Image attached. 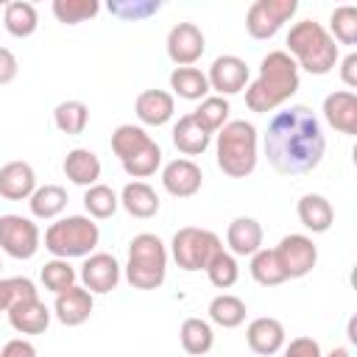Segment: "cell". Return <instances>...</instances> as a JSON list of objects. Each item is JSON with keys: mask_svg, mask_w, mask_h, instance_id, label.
<instances>
[{"mask_svg": "<svg viewBox=\"0 0 357 357\" xmlns=\"http://www.w3.org/2000/svg\"><path fill=\"white\" fill-rule=\"evenodd\" d=\"M245 340H248V349L254 354L271 357L284 346V326H282V321L268 318V315L254 318L248 324V329H245Z\"/></svg>", "mask_w": 357, "mask_h": 357, "instance_id": "e0dca14e", "label": "cell"}, {"mask_svg": "<svg viewBox=\"0 0 357 357\" xmlns=\"http://www.w3.org/2000/svg\"><path fill=\"white\" fill-rule=\"evenodd\" d=\"M340 78L346 86H357V53H349L340 61Z\"/></svg>", "mask_w": 357, "mask_h": 357, "instance_id": "bcb514c9", "label": "cell"}, {"mask_svg": "<svg viewBox=\"0 0 357 357\" xmlns=\"http://www.w3.org/2000/svg\"><path fill=\"white\" fill-rule=\"evenodd\" d=\"M53 123H56V128L61 134H70V137L84 134V128L89 123V109L81 100H61L53 109Z\"/></svg>", "mask_w": 357, "mask_h": 357, "instance_id": "1f68e13d", "label": "cell"}, {"mask_svg": "<svg viewBox=\"0 0 357 357\" xmlns=\"http://www.w3.org/2000/svg\"><path fill=\"white\" fill-rule=\"evenodd\" d=\"M39 276H42V284H45V290H50V293H64V290H70L73 284H75V268L67 262V259H50V262H45L42 265V271H39Z\"/></svg>", "mask_w": 357, "mask_h": 357, "instance_id": "8d00e7d4", "label": "cell"}, {"mask_svg": "<svg viewBox=\"0 0 357 357\" xmlns=\"http://www.w3.org/2000/svg\"><path fill=\"white\" fill-rule=\"evenodd\" d=\"M84 206H86L89 218L106 220V218H112V215L117 212L120 198H117V192H114L112 187H106V184H92V187H86V192H84Z\"/></svg>", "mask_w": 357, "mask_h": 357, "instance_id": "e575fe53", "label": "cell"}, {"mask_svg": "<svg viewBox=\"0 0 357 357\" xmlns=\"http://www.w3.org/2000/svg\"><path fill=\"white\" fill-rule=\"evenodd\" d=\"M64 176L78 187H92L100 178V159L89 148H73L64 156Z\"/></svg>", "mask_w": 357, "mask_h": 357, "instance_id": "603a6c76", "label": "cell"}, {"mask_svg": "<svg viewBox=\"0 0 357 357\" xmlns=\"http://www.w3.org/2000/svg\"><path fill=\"white\" fill-rule=\"evenodd\" d=\"M209 139L212 134L192 117V114H184L178 117V123L173 126V145L184 153V156H198L209 148Z\"/></svg>", "mask_w": 357, "mask_h": 357, "instance_id": "d4e9b609", "label": "cell"}, {"mask_svg": "<svg viewBox=\"0 0 357 357\" xmlns=\"http://www.w3.org/2000/svg\"><path fill=\"white\" fill-rule=\"evenodd\" d=\"M134 112H137L139 123H145V126H165L173 117L176 103H173V95L165 89H145L137 95Z\"/></svg>", "mask_w": 357, "mask_h": 357, "instance_id": "d6986e66", "label": "cell"}, {"mask_svg": "<svg viewBox=\"0 0 357 357\" xmlns=\"http://www.w3.org/2000/svg\"><path fill=\"white\" fill-rule=\"evenodd\" d=\"M220 251H223L220 237L215 231L198 229V226H184L170 240V254L181 271H206L212 257Z\"/></svg>", "mask_w": 357, "mask_h": 357, "instance_id": "52a82bcc", "label": "cell"}, {"mask_svg": "<svg viewBox=\"0 0 357 357\" xmlns=\"http://www.w3.org/2000/svg\"><path fill=\"white\" fill-rule=\"evenodd\" d=\"M229 112H231V106H229L226 98H220V95H206V98L201 100V106L192 112V117H195L209 134H218V131L226 126Z\"/></svg>", "mask_w": 357, "mask_h": 357, "instance_id": "836d02e7", "label": "cell"}, {"mask_svg": "<svg viewBox=\"0 0 357 357\" xmlns=\"http://www.w3.org/2000/svg\"><path fill=\"white\" fill-rule=\"evenodd\" d=\"M298 67L284 50H271L259 61L257 81L245 89V106L257 114L276 112L298 92Z\"/></svg>", "mask_w": 357, "mask_h": 357, "instance_id": "7a4b0ae2", "label": "cell"}, {"mask_svg": "<svg viewBox=\"0 0 357 357\" xmlns=\"http://www.w3.org/2000/svg\"><path fill=\"white\" fill-rule=\"evenodd\" d=\"M159 165H162V148H159V142H151L142 153H137L134 159L123 162V170H126L131 178H148V176L156 173Z\"/></svg>", "mask_w": 357, "mask_h": 357, "instance_id": "60d3db41", "label": "cell"}, {"mask_svg": "<svg viewBox=\"0 0 357 357\" xmlns=\"http://www.w3.org/2000/svg\"><path fill=\"white\" fill-rule=\"evenodd\" d=\"M0 357H36V349H33V343H28L22 337H14L3 346Z\"/></svg>", "mask_w": 357, "mask_h": 357, "instance_id": "f6af8a7d", "label": "cell"}, {"mask_svg": "<svg viewBox=\"0 0 357 357\" xmlns=\"http://www.w3.org/2000/svg\"><path fill=\"white\" fill-rule=\"evenodd\" d=\"M100 11L98 0H53V17L61 25H78Z\"/></svg>", "mask_w": 357, "mask_h": 357, "instance_id": "d590c367", "label": "cell"}, {"mask_svg": "<svg viewBox=\"0 0 357 357\" xmlns=\"http://www.w3.org/2000/svg\"><path fill=\"white\" fill-rule=\"evenodd\" d=\"M251 276L262 287H276V284L287 282L273 248H259L257 254H251Z\"/></svg>", "mask_w": 357, "mask_h": 357, "instance_id": "d6a6232c", "label": "cell"}, {"mask_svg": "<svg viewBox=\"0 0 357 357\" xmlns=\"http://www.w3.org/2000/svg\"><path fill=\"white\" fill-rule=\"evenodd\" d=\"M204 173L192 159H173L165 165L162 170V187L173 195V198H190L201 190Z\"/></svg>", "mask_w": 357, "mask_h": 357, "instance_id": "5bb4252c", "label": "cell"}, {"mask_svg": "<svg viewBox=\"0 0 357 357\" xmlns=\"http://www.w3.org/2000/svg\"><path fill=\"white\" fill-rule=\"evenodd\" d=\"M151 134L142 128V126H134V123H123L112 131V151L117 153L120 165L134 159L137 153H142L148 145H151Z\"/></svg>", "mask_w": 357, "mask_h": 357, "instance_id": "484cf974", "label": "cell"}, {"mask_svg": "<svg viewBox=\"0 0 357 357\" xmlns=\"http://www.w3.org/2000/svg\"><path fill=\"white\" fill-rule=\"evenodd\" d=\"M8 321L20 335H42L50 324V310L36 298H25L8 310Z\"/></svg>", "mask_w": 357, "mask_h": 357, "instance_id": "ffe728a7", "label": "cell"}, {"mask_svg": "<svg viewBox=\"0 0 357 357\" xmlns=\"http://www.w3.org/2000/svg\"><path fill=\"white\" fill-rule=\"evenodd\" d=\"M329 36L340 45L357 42V8L354 6H337L329 17Z\"/></svg>", "mask_w": 357, "mask_h": 357, "instance_id": "f35d334b", "label": "cell"}, {"mask_svg": "<svg viewBox=\"0 0 357 357\" xmlns=\"http://www.w3.org/2000/svg\"><path fill=\"white\" fill-rule=\"evenodd\" d=\"M226 243L231 248V254L237 257H251L262 248V226L254 220V218H234L229 223V231H226Z\"/></svg>", "mask_w": 357, "mask_h": 357, "instance_id": "7402d4cb", "label": "cell"}, {"mask_svg": "<svg viewBox=\"0 0 357 357\" xmlns=\"http://www.w3.org/2000/svg\"><path fill=\"white\" fill-rule=\"evenodd\" d=\"M206 276H209V282H212L215 287L229 290V287L237 282V276H240V268H237L234 254H226V251L215 254L212 262L206 265Z\"/></svg>", "mask_w": 357, "mask_h": 357, "instance_id": "ab89813d", "label": "cell"}, {"mask_svg": "<svg viewBox=\"0 0 357 357\" xmlns=\"http://www.w3.org/2000/svg\"><path fill=\"white\" fill-rule=\"evenodd\" d=\"M298 70H307L310 75H326L337 64V45L329 36V31L315 20H301L287 33V50H284Z\"/></svg>", "mask_w": 357, "mask_h": 357, "instance_id": "3957f363", "label": "cell"}, {"mask_svg": "<svg viewBox=\"0 0 357 357\" xmlns=\"http://www.w3.org/2000/svg\"><path fill=\"white\" fill-rule=\"evenodd\" d=\"M36 284L28 276H8L0 279V312H8L14 304L25 301V298H36Z\"/></svg>", "mask_w": 357, "mask_h": 357, "instance_id": "74e56055", "label": "cell"}, {"mask_svg": "<svg viewBox=\"0 0 357 357\" xmlns=\"http://www.w3.org/2000/svg\"><path fill=\"white\" fill-rule=\"evenodd\" d=\"M167 276V248L165 243L142 231L128 243V262H126V282L134 290H156Z\"/></svg>", "mask_w": 357, "mask_h": 357, "instance_id": "5b68a950", "label": "cell"}, {"mask_svg": "<svg viewBox=\"0 0 357 357\" xmlns=\"http://www.w3.org/2000/svg\"><path fill=\"white\" fill-rule=\"evenodd\" d=\"M81 282L89 293H112L120 282V262L112 254H89L81 265Z\"/></svg>", "mask_w": 357, "mask_h": 357, "instance_id": "4fadbf2b", "label": "cell"}, {"mask_svg": "<svg viewBox=\"0 0 357 357\" xmlns=\"http://www.w3.org/2000/svg\"><path fill=\"white\" fill-rule=\"evenodd\" d=\"M273 251H276V259L287 279L307 276L318 262V248H315L312 237H307V234H287L279 240V245Z\"/></svg>", "mask_w": 357, "mask_h": 357, "instance_id": "30bf717a", "label": "cell"}, {"mask_svg": "<svg viewBox=\"0 0 357 357\" xmlns=\"http://www.w3.org/2000/svg\"><path fill=\"white\" fill-rule=\"evenodd\" d=\"M170 89L184 100H204L209 92V81L198 67H176L170 73Z\"/></svg>", "mask_w": 357, "mask_h": 357, "instance_id": "f1b7e54d", "label": "cell"}, {"mask_svg": "<svg viewBox=\"0 0 357 357\" xmlns=\"http://www.w3.org/2000/svg\"><path fill=\"white\" fill-rule=\"evenodd\" d=\"M162 8L159 0H117V3H109V11L120 20H145L151 14H156Z\"/></svg>", "mask_w": 357, "mask_h": 357, "instance_id": "b9f144b4", "label": "cell"}, {"mask_svg": "<svg viewBox=\"0 0 357 357\" xmlns=\"http://www.w3.org/2000/svg\"><path fill=\"white\" fill-rule=\"evenodd\" d=\"M0 268H3V265H0Z\"/></svg>", "mask_w": 357, "mask_h": 357, "instance_id": "c3c4849f", "label": "cell"}, {"mask_svg": "<svg viewBox=\"0 0 357 357\" xmlns=\"http://www.w3.org/2000/svg\"><path fill=\"white\" fill-rule=\"evenodd\" d=\"M218 167L231 178H245L257 167V128L248 120H231L215 139Z\"/></svg>", "mask_w": 357, "mask_h": 357, "instance_id": "277c9868", "label": "cell"}, {"mask_svg": "<svg viewBox=\"0 0 357 357\" xmlns=\"http://www.w3.org/2000/svg\"><path fill=\"white\" fill-rule=\"evenodd\" d=\"M209 318H212V324H218L223 329H234L245 321V304H243V298H237L231 293H220L209 301Z\"/></svg>", "mask_w": 357, "mask_h": 357, "instance_id": "4dcf8cb0", "label": "cell"}, {"mask_svg": "<svg viewBox=\"0 0 357 357\" xmlns=\"http://www.w3.org/2000/svg\"><path fill=\"white\" fill-rule=\"evenodd\" d=\"M20 73V64H17V56L8 50V47H0V86L3 84H11Z\"/></svg>", "mask_w": 357, "mask_h": 357, "instance_id": "ee69618b", "label": "cell"}, {"mask_svg": "<svg viewBox=\"0 0 357 357\" xmlns=\"http://www.w3.org/2000/svg\"><path fill=\"white\" fill-rule=\"evenodd\" d=\"M120 206L131 215V218H153L159 212V195L151 184L145 181H128L120 192Z\"/></svg>", "mask_w": 357, "mask_h": 357, "instance_id": "cb8c5ba5", "label": "cell"}, {"mask_svg": "<svg viewBox=\"0 0 357 357\" xmlns=\"http://www.w3.org/2000/svg\"><path fill=\"white\" fill-rule=\"evenodd\" d=\"M206 50L204 33L195 22H176L167 33V59L176 67H192Z\"/></svg>", "mask_w": 357, "mask_h": 357, "instance_id": "8fae6325", "label": "cell"}, {"mask_svg": "<svg viewBox=\"0 0 357 357\" xmlns=\"http://www.w3.org/2000/svg\"><path fill=\"white\" fill-rule=\"evenodd\" d=\"M36 190V173L28 162H6L0 167V195L8 201L31 198Z\"/></svg>", "mask_w": 357, "mask_h": 357, "instance_id": "ac0fdd59", "label": "cell"}, {"mask_svg": "<svg viewBox=\"0 0 357 357\" xmlns=\"http://www.w3.org/2000/svg\"><path fill=\"white\" fill-rule=\"evenodd\" d=\"M92 307H95L92 293H89L86 287L73 284L70 290H64V293L56 296L53 312H56V318H59L64 326H81L84 321H89Z\"/></svg>", "mask_w": 357, "mask_h": 357, "instance_id": "2e32d148", "label": "cell"}, {"mask_svg": "<svg viewBox=\"0 0 357 357\" xmlns=\"http://www.w3.org/2000/svg\"><path fill=\"white\" fill-rule=\"evenodd\" d=\"M326 357H349V349H343V346H335V349H332Z\"/></svg>", "mask_w": 357, "mask_h": 357, "instance_id": "7dc6e473", "label": "cell"}, {"mask_svg": "<svg viewBox=\"0 0 357 357\" xmlns=\"http://www.w3.org/2000/svg\"><path fill=\"white\" fill-rule=\"evenodd\" d=\"M206 81H209V89H215L220 98L226 95H237L240 89H245L248 84V64L240 59V56H218L206 73Z\"/></svg>", "mask_w": 357, "mask_h": 357, "instance_id": "7c38bea8", "label": "cell"}, {"mask_svg": "<svg viewBox=\"0 0 357 357\" xmlns=\"http://www.w3.org/2000/svg\"><path fill=\"white\" fill-rule=\"evenodd\" d=\"M296 212H298L301 226L310 229L312 234H324V231H329V226H332V220H335V209H332V204H329L324 195H318V192H307V195H301Z\"/></svg>", "mask_w": 357, "mask_h": 357, "instance_id": "44dd1931", "label": "cell"}, {"mask_svg": "<svg viewBox=\"0 0 357 357\" xmlns=\"http://www.w3.org/2000/svg\"><path fill=\"white\" fill-rule=\"evenodd\" d=\"M0 248L14 259H31L39 251V226L22 215H0Z\"/></svg>", "mask_w": 357, "mask_h": 357, "instance_id": "9c48e42d", "label": "cell"}, {"mask_svg": "<svg viewBox=\"0 0 357 357\" xmlns=\"http://www.w3.org/2000/svg\"><path fill=\"white\" fill-rule=\"evenodd\" d=\"M3 25L11 36L17 39H25L36 31L39 25V14H36V6L28 3V0H14V3H6V11H3Z\"/></svg>", "mask_w": 357, "mask_h": 357, "instance_id": "83f0119b", "label": "cell"}, {"mask_svg": "<svg viewBox=\"0 0 357 357\" xmlns=\"http://www.w3.org/2000/svg\"><path fill=\"white\" fill-rule=\"evenodd\" d=\"M100 240V229L86 215H67L47 226L45 231V248L56 259H73V257H89Z\"/></svg>", "mask_w": 357, "mask_h": 357, "instance_id": "8992f818", "label": "cell"}, {"mask_svg": "<svg viewBox=\"0 0 357 357\" xmlns=\"http://www.w3.org/2000/svg\"><path fill=\"white\" fill-rule=\"evenodd\" d=\"M178 337H181V349L192 357H204L215 343V332L204 318H187L178 329Z\"/></svg>", "mask_w": 357, "mask_h": 357, "instance_id": "f546056e", "label": "cell"}, {"mask_svg": "<svg viewBox=\"0 0 357 357\" xmlns=\"http://www.w3.org/2000/svg\"><path fill=\"white\" fill-rule=\"evenodd\" d=\"M324 117L335 131L354 137L357 134V95L351 89H337V92L326 95Z\"/></svg>", "mask_w": 357, "mask_h": 357, "instance_id": "9a60e30c", "label": "cell"}, {"mask_svg": "<svg viewBox=\"0 0 357 357\" xmlns=\"http://www.w3.org/2000/svg\"><path fill=\"white\" fill-rule=\"evenodd\" d=\"M282 357H324V354H321L318 340H312V337H293Z\"/></svg>", "mask_w": 357, "mask_h": 357, "instance_id": "7bdbcfd3", "label": "cell"}, {"mask_svg": "<svg viewBox=\"0 0 357 357\" xmlns=\"http://www.w3.org/2000/svg\"><path fill=\"white\" fill-rule=\"evenodd\" d=\"M262 148L276 173L304 176L321 165L326 139L312 109L304 103H293L271 117Z\"/></svg>", "mask_w": 357, "mask_h": 357, "instance_id": "6da1fadb", "label": "cell"}, {"mask_svg": "<svg viewBox=\"0 0 357 357\" xmlns=\"http://www.w3.org/2000/svg\"><path fill=\"white\" fill-rule=\"evenodd\" d=\"M28 206H31V215L39 218V220H53L64 212L67 206V190L59 187V184H45V187H36L33 195L28 198Z\"/></svg>", "mask_w": 357, "mask_h": 357, "instance_id": "4316f807", "label": "cell"}, {"mask_svg": "<svg viewBox=\"0 0 357 357\" xmlns=\"http://www.w3.org/2000/svg\"><path fill=\"white\" fill-rule=\"evenodd\" d=\"M296 0H257L245 11V31L254 39H271L296 14Z\"/></svg>", "mask_w": 357, "mask_h": 357, "instance_id": "ba28073f", "label": "cell"}]
</instances>
